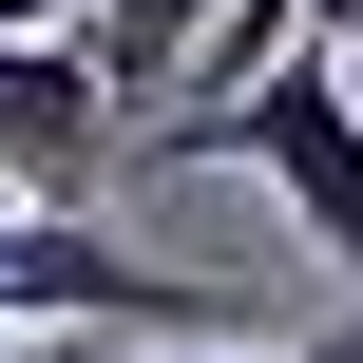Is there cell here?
<instances>
[{
    "label": "cell",
    "mask_w": 363,
    "mask_h": 363,
    "mask_svg": "<svg viewBox=\"0 0 363 363\" xmlns=\"http://www.w3.org/2000/svg\"><path fill=\"white\" fill-rule=\"evenodd\" d=\"M325 38H345V57H363V0H345V19H325Z\"/></svg>",
    "instance_id": "5b68a950"
},
{
    "label": "cell",
    "mask_w": 363,
    "mask_h": 363,
    "mask_svg": "<svg viewBox=\"0 0 363 363\" xmlns=\"http://www.w3.org/2000/svg\"><path fill=\"white\" fill-rule=\"evenodd\" d=\"M0 38H96V0H0Z\"/></svg>",
    "instance_id": "277c9868"
},
{
    "label": "cell",
    "mask_w": 363,
    "mask_h": 363,
    "mask_svg": "<svg viewBox=\"0 0 363 363\" xmlns=\"http://www.w3.org/2000/svg\"><path fill=\"white\" fill-rule=\"evenodd\" d=\"M211 153L268 172L287 230L363 287V57H268V77H230L191 115H134V172H211Z\"/></svg>",
    "instance_id": "6da1fadb"
},
{
    "label": "cell",
    "mask_w": 363,
    "mask_h": 363,
    "mask_svg": "<svg viewBox=\"0 0 363 363\" xmlns=\"http://www.w3.org/2000/svg\"><path fill=\"white\" fill-rule=\"evenodd\" d=\"M0 172L19 191H77V211L134 172V96H115L96 38H0Z\"/></svg>",
    "instance_id": "3957f363"
},
{
    "label": "cell",
    "mask_w": 363,
    "mask_h": 363,
    "mask_svg": "<svg viewBox=\"0 0 363 363\" xmlns=\"http://www.w3.org/2000/svg\"><path fill=\"white\" fill-rule=\"evenodd\" d=\"M0 325H230L191 268L77 230V191H0Z\"/></svg>",
    "instance_id": "7a4b0ae2"
}]
</instances>
